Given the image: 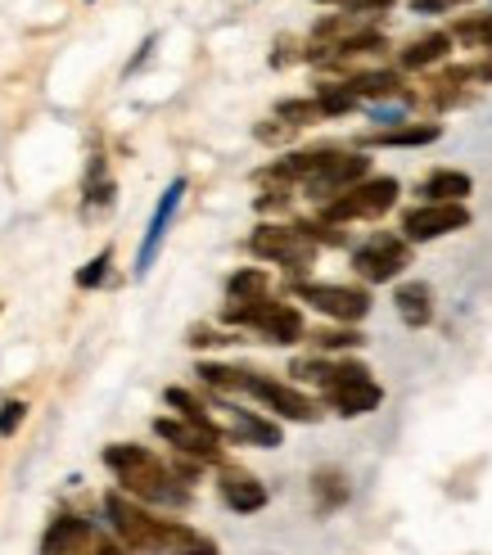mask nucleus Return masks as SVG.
<instances>
[{
    "mask_svg": "<svg viewBox=\"0 0 492 555\" xmlns=\"http://www.w3.org/2000/svg\"><path fill=\"white\" fill-rule=\"evenodd\" d=\"M470 227V208L466 204H420L402 217V240L406 244H429V240H443L452 231H466Z\"/></svg>",
    "mask_w": 492,
    "mask_h": 555,
    "instance_id": "nucleus-10",
    "label": "nucleus"
},
{
    "mask_svg": "<svg viewBox=\"0 0 492 555\" xmlns=\"http://www.w3.org/2000/svg\"><path fill=\"white\" fill-rule=\"evenodd\" d=\"M303 339H312L321 352H344V348H362L366 344L352 325H344V330H316V335H303Z\"/></svg>",
    "mask_w": 492,
    "mask_h": 555,
    "instance_id": "nucleus-29",
    "label": "nucleus"
},
{
    "mask_svg": "<svg viewBox=\"0 0 492 555\" xmlns=\"http://www.w3.org/2000/svg\"><path fill=\"white\" fill-rule=\"evenodd\" d=\"M23 421H27V402H18V398H5V402H0V438L18 434Z\"/></svg>",
    "mask_w": 492,
    "mask_h": 555,
    "instance_id": "nucleus-32",
    "label": "nucleus"
},
{
    "mask_svg": "<svg viewBox=\"0 0 492 555\" xmlns=\"http://www.w3.org/2000/svg\"><path fill=\"white\" fill-rule=\"evenodd\" d=\"M294 298L316 308L321 317H331L339 325H358L371 312V294L366 289H352V285H321V281H298Z\"/></svg>",
    "mask_w": 492,
    "mask_h": 555,
    "instance_id": "nucleus-8",
    "label": "nucleus"
},
{
    "mask_svg": "<svg viewBox=\"0 0 492 555\" xmlns=\"http://www.w3.org/2000/svg\"><path fill=\"white\" fill-rule=\"evenodd\" d=\"M104 515H108V529H114L122 551H131V555H168L177 519L150 515L141 502H131L127 492H108L104 496Z\"/></svg>",
    "mask_w": 492,
    "mask_h": 555,
    "instance_id": "nucleus-2",
    "label": "nucleus"
},
{
    "mask_svg": "<svg viewBox=\"0 0 492 555\" xmlns=\"http://www.w3.org/2000/svg\"><path fill=\"white\" fill-rule=\"evenodd\" d=\"M104 465L114 469V479L122 483V492L131 496V502L168 506V511L190 506V483L177 475L172 465H163L150 448H135V442H114V448H104Z\"/></svg>",
    "mask_w": 492,
    "mask_h": 555,
    "instance_id": "nucleus-1",
    "label": "nucleus"
},
{
    "mask_svg": "<svg viewBox=\"0 0 492 555\" xmlns=\"http://www.w3.org/2000/svg\"><path fill=\"white\" fill-rule=\"evenodd\" d=\"M366 172H371V158H366V154H344V150H331V154H325L321 168L303 181V190H308V199L331 204L335 194H344V190H352L358 181H366Z\"/></svg>",
    "mask_w": 492,
    "mask_h": 555,
    "instance_id": "nucleus-9",
    "label": "nucleus"
},
{
    "mask_svg": "<svg viewBox=\"0 0 492 555\" xmlns=\"http://www.w3.org/2000/svg\"><path fill=\"white\" fill-rule=\"evenodd\" d=\"M312 496H316V511L321 515H331L348 502V479H344V469H316L312 475Z\"/></svg>",
    "mask_w": 492,
    "mask_h": 555,
    "instance_id": "nucleus-23",
    "label": "nucleus"
},
{
    "mask_svg": "<svg viewBox=\"0 0 492 555\" xmlns=\"http://www.w3.org/2000/svg\"><path fill=\"white\" fill-rule=\"evenodd\" d=\"M181 199H185V177H177L168 190H163V199H158V208H154V217H150V227H145V240H141V248H135V275H150L163 240H168V227H172Z\"/></svg>",
    "mask_w": 492,
    "mask_h": 555,
    "instance_id": "nucleus-11",
    "label": "nucleus"
},
{
    "mask_svg": "<svg viewBox=\"0 0 492 555\" xmlns=\"http://www.w3.org/2000/svg\"><path fill=\"white\" fill-rule=\"evenodd\" d=\"M254 330L267 344H298L303 339V317H298L294 302H267L262 317L254 321Z\"/></svg>",
    "mask_w": 492,
    "mask_h": 555,
    "instance_id": "nucleus-16",
    "label": "nucleus"
},
{
    "mask_svg": "<svg viewBox=\"0 0 492 555\" xmlns=\"http://www.w3.org/2000/svg\"><path fill=\"white\" fill-rule=\"evenodd\" d=\"M452 5H466V0H412V10H420V14H443Z\"/></svg>",
    "mask_w": 492,
    "mask_h": 555,
    "instance_id": "nucleus-34",
    "label": "nucleus"
},
{
    "mask_svg": "<svg viewBox=\"0 0 492 555\" xmlns=\"http://www.w3.org/2000/svg\"><path fill=\"white\" fill-rule=\"evenodd\" d=\"M398 204V181L393 177H366L352 190L335 194L331 204H321V221L331 227H344V221H371V217H385Z\"/></svg>",
    "mask_w": 492,
    "mask_h": 555,
    "instance_id": "nucleus-3",
    "label": "nucleus"
},
{
    "mask_svg": "<svg viewBox=\"0 0 492 555\" xmlns=\"http://www.w3.org/2000/svg\"><path fill=\"white\" fill-rule=\"evenodd\" d=\"M168 555H222V551H217V542H212L208 533L190 529V524H181V519H177V533H172Z\"/></svg>",
    "mask_w": 492,
    "mask_h": 555,
    "instance_id": "nucleus-28",
    "label": "nucleus"
},
{
    "mask_svg": "<svg viewBox=\"0 0 492 555\" xmlns=\"http://www.w3.org/2000/svg\"><path fill=\"white\" fill-rule=\"evenodd\" d=\"M239 393L258 398L267 411L285 415V421H298V425H316V421H321V406H316L308 393H298L294 384L267 379V375H258V371H244V375H239Z\"/></svg>",
    "mask_w": 492,
    "mask_h": 555,
    "instance_id": "nucleus-7",
    "label": "nucleus"
},
{
    "mask_svg": "<svg viewBox=\"0 0 492 555\" xmlns=\"http://www.w3.org/2000/svg\"><path fill=\"white\" fill-rule=\"evenodd\" d=\"M475 190V181L456 168H439L420 181V199L425 204H466V194Z\"/></svg>",
    "mask_w": 492,
    "mask_h": 555,
    "instance_id": "nucleus-17",
    "label": "nucleus"
},
{
    "mask_svg": "<svg viewBox=\"0 0 492 555\" xmlns=\"http://www.w3.org/2000/svg\"><path fill=\"white\" fill-rule=\"evenodd\" d=\"M406 267H412V244H406L402 235H393V231L371 235L358 254H352V271H358L362 281H371V285L398 281Z\"/></svg>",
    "mask_w": 492,
    "mask_h": 555,
    "instance_id": "nucleus-6",
    "label": "nucleus"
},
{
    "mask_svg": "<svg viewBox=\"0 0 492 555\" xmlns=\"http://www.w3.org/2000/svg\"><path fill=\"white\" fill-rule=\"evenodd\" d=\"M41 555H131L114 538H104L91 519L77 515H54L41 538Z\"/></svg>",
    "mask_w": 492,
    "mask_h": 555,
    "instance_id": "nucleus-4",
    "label": "nucleus"
},
{
    "mask_svg": "<svg viewBox=\"0 0 492 555\" xmlns=\"http://www.w3.org/2000/svg\"><path fill=\"white\" fill-rule=\"evenodd\" d=\"M217 492H222V502L235 515H258L267 506V483H258L249 469H235V465H222V475H217Z\"/></svg>",
    "mask_w": 492,
    "mask_h": 555,
    "instance_id": "nucleus-14",
    "label": "nucleus"
},
{
    "mask_svg": "<svg viewBox=\"0 0 492 555\" xmlns=\"http://www.w3.org/2000/svg\"><path fill=\"white\" fill-rule=\"evenodd\" d=\"M452 41H466V46H475V50H488L492 54V14H470V18H461V23H452V33H448Z\"/></svg>",
    "mask_w": 492,
    "mask_h": 555,
    "instance_id": "nucleus-26",
    "label": "nucleus"
},
{
    "mask_svg": "<svg viewBox=\"0 0 492 555\" xmlns=\"http://www.w3.org/2000/svg\"><path fill=\"white\" fill-rule=\"evenodd\" d=\"M439 127L433 122H406V127H393V131H371L366 145H398V150H412V145H433L439 141Z\"/></svg>",
    "mask_w": 492,
    "mask_h": 555,
    "instance_id": "nucleus-21",
    "label": "nucleus"
},
{
    "mask_svg": "<svg viewBox=\"0 0 492 555\" xmlns=\"http://www.w3.org/2000/svg\"><path fill=\"white\" fill-rule=\"evenodd\" d=\"M114 194H118V185H114V177H108V168H104V158L95 154L91 158V168H87V212H95V208H108L114 204Z\"/></svg>",
    "mask_w": 492,
    "mask_h": 555,
    "instance_id": "nucleus-24",
    "label": "nucleus"
},
{
    "mask_svg": "<svg viewBox=\"0 0 492 555\" xmlns=\"http://www.w3.org/2000/svg\"><path fill=\"white\" fill-rule=\"evenodd\" d=\"M217 421V434L222 438H239V442H258V448H281V425L262 421L258 411H239V406H222Z\"/></svg>",
    "mask_w": 492,
    "mask_h": 555,
    "instance_id": "nucleus-13",
    "label": "nucleus"
},
{
    "mask_svg": "<svg viewBox=\"0 0 492 555\" xmlns=\"http://www.w3.org/2000/svg\"><path fill=\"white\" fill-rule=\"evenodd\" d=\"M316 108H321V118H339V114H348V108H358V95H352L344 81H321Z\"/></svg>",
    "mask_w": 492,
    "mask_h": 555,
    "instance_id": "nucleus-27",
    "label": "nucleus"
},
{
    "mask_svg": "<svg viewBox=\"0 0 492 555\" xmlns=\"http://www.w3.org/2000/svg\"><path fill=\"white\" fill-rule=\"evenodd\" d=\"M249 254L262 258V262L285 267L289 275H303L312 267V258H316V244L298 227H258L249 235Z\"/></svg>",
    "mask_w": 492,
    "mask_h": 555,
    "instance_id": "nucleus-5",
    "label": "nucleus"
},
{
    "mask_svg": "<svg viewBox=\"0 0 492 555\" xmlns=\"http://www.w3.org/2000/svg\"><path fill=\"white\" fill-rule=\"evenodd\" d=\"M321 5H348V0H321Z\"/></svg>",
    "mask_w": 492,
    "mask_h": 555,
    "instance_id": "nucleus-36",
    "label": "nucleus"
},
{
    "mask_svg": "<svg viewBox=\"0 0 492 555\" xmlns=\"http://www.w3.org/2000/svg\"><path fill=\"white\" fill-rule=\"evenodd\" d=\"M344 87L358 95V100H393V95H402V77L389 73V68H379V73H358V77H348Z\"/></svg>",
    "mask_w": 492,
    "mask_h": 555,
    "instance_id": "nucleus-22",
    "label": "nucleus"
},
{
    "mask_svg": "<svg viewBox=\"0 0 492 555\" xmlns=\"http://www.w3.org/2000/svg\"><path fill=\"white\" fill-rule=\"evenodd\" d=\"M154 434L163 442H172V448L190 461H199V465H217L222 461V438L199 429V425H185V421H154Z\"/></svg>",
    "mask_w": 492,
    "mask_h": 555,
    "instance_id": "nucleus-12",
    "label": "nucleus"
},
{
    "mask_svg": "<svg viewBox=\"0 0 492 555\" xmlns=\"http://www.w3.org/2000/svg\"><path fill=\"white\" fill-rule=\"evenodd\" d=\"M276 118L289 122V127L298 131V127L316 122V118H321V108H316V100H281V104H276Z\"/></svg>",
    "mask_w": 492,
    "mask_h": 555,
    "instance_id": "nucleus-30",
    "label": "nucleus"
},
{
    "mask_svg": "<svg viewBox=\"0 0 492 555\" xmlns=\"http://www.w3.org/2000/svg\"><path fill=\"white\" fill-rule=\"evenodd\" d=\"M448 50H452V37H448V33H425V37H416V41L402 46L398 64L412 68V73H425V68H433L439 60H448Z\"/></svg>",
    "mask_w": 492,
    "mask_h": 555,
    "instance_id": "nucleus-19",
    "label": "nucleus"
},
{
    "mask_svg": "<svg viewBox=\"0 0 492 555\" xmlns=\"http://www.w3.org/2000/svg\"><path fill=\"white\" fill-rule=\"evenodd\" d=\"M163 398H168V406H177V411H181V421H185V425H199V429L217 434V421H212L208 406H204L195 393H185V388H168ZM217 438H222V434H217Z\"/></svg>",
    "mask_w": 492,
    "mask_h": 555,
    "instance_id": "nucleus-25",
    "label": "nucleus"
},
{
    "mask_svg": "<svg viewBox=\"0 0 492 555\" xmlns=\"http://www.w3.org/2000/svg\"><path fill=\"white\" fill-rule=\"evenodd\" d=\"M254 135H258L262 145H285L289 135H294V127H289V122H281V118H271V122H258V131H254Z\"/></svg>",
    "mask_w": 492,
    "mask_h": 555,
    "instance_id": "nucleus-33",
    "label": "nucleus"
},
{
    "mask_svg": "<svg viewBox=\"0 0 492 555\" xmlns=\"http://www.w3.org/2000/svg\"><path fill=\"white\" fill-rule=\"evenodd\" d=\"M262 298H267V271H258V267H244L226 281V312H239Z\"/></svg>",
    "mask_w": 492,
    "mask_h": 555,
    "instance_id": "nucleus-20",
    "label": "nucleus"
},
{
    "mask_svg": "<svg viewBox=\"0 0 492 555\" xmlns=\"http://www.w3.org/2000/svg\"><path fill=\"white\" fill-rule=\"evenodd\" d=\"M108 267H114V248H104V254H95L87 267L77 271V289H100L108 281Z\"/></svg>",
    "mask_w": 492,
    "mask_h": 555,
    "instance_id": "nucleus-31",
    "label": "nucleus"
},
{
    "mask_svg": "<svg viewBox=\"0 0 492 555\" xmlns=\"http://www.w3.org/2000/svg\"><path fill=\"white\" fill-rule=\"evenodd\" d=\"M325 402H331L339 415H371L379 402H385V388H379L371 375L344 379V384H335V388H325Z\"/></svg>",
    "mask_w": 492,
    "mask_h": 555,
    "instance_id": "nucleus-15",
    "label": "nucleus"
},
{
    "mask_svg": "<svg viewBox=\"0 0 492 555\" xmlns=\"http://www.w3.org/2000/svg\"><path fill=\"white\" fill-rule=\"evenodd\" d=\"M393 308H398V317L412 325V330H425L433 321V289L425 281H406L393 294Z\"/></svg>",
    "mask_w": 492,
    "mask_h": 555,
    "instance_id": "nucleus-18",
    "label": "nucleus"
},
{
    "mask_svg": "<svg viewBox=\"0 0 492 555\" xmlns=\"http://www.w3.org/2000/svg\"><path fill=\"white\" fill-rule=\"evenodd\" d=\"M393 0H348V10H358V14H375V10H389Z\"/></svg>",
    "mask_w": 492,
    "mask_h": 555,
    "instance_id": "nucleus-35",
    "label": "nucleus"
}]
</instances>
